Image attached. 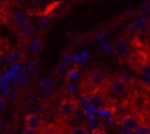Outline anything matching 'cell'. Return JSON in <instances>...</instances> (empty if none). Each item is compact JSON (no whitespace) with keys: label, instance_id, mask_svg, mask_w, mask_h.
I'll return each mask as SVG.
<instances>
[{"label":"cell","instance_id":"obj_16","mask_svg":"<svg viewBox=\"0 0 150 134\" xmlns=\"http://www.w3.org/2000/svg\"><path fill=\"white\" fill-rule=\"evenodd\" d=\"M3 97L5 99H15L16 97V90L15 89H5L3 90Z\"/></svg>","mask_w":150,"mask_h":134},{"label":"cell","instance_id":"obj_24","mask_svg":"<svg viewBox=\"0 0 150 134\" xmlns=\"http://www.w3.org/2000/svg\"><path fill=\"white\" fill-rule=\"evenodd\" d=\"M3 108H5V102H3V99H0V113H2Z\"/></svg>","mask_w":150,"mask_h":134},{"label":"cell","instance_id":"obj_21","mask_svg":"<svg viewBox=\"0 0 150 134\" xmlns=\"http://www.w3.org/2000/svg\"><path fill=\"white\" fill-rule=\"evenodd\" d=\"M149 6H150V0H146V2L141 5V8H140L141 12H147V11H149Z\"/></svg>","mask_w":150,"mask_h":134},{"label":"cell","instance_id":"obj_1","mask_svg":"<svg viewBox=\"0 0 150 134\" xmlns=\"http://www.w3.org/2000/svg\"><path fill=\"white\" fill-rule=\"evenodd\" d=\"M113 50L118 56H127L131 52V41L127 37H119L113 44Z\"/></svg>","mask_w":150,"mask_h":134},{"label":"cell","instance_id":"obj_13","mask_svg":"<svg viewBox=\"0 0 150 134\" xmlns=\"http://www.w3.org/2000/svg\"><path fill=\"white\" fill-rule=\"evenodd\" d=\"M27 84H28V80H27L25 77H16V78L13 80L15 89H22V87H25Z\"/></svg>","mask_w":150,"mask_h":134},{"label":"cell","instance_id":"obj_10","mask_svg":"<svg viewBox=\"0 0 150 134\" xmlns=\"http://www.w3.org/2000/svg\"><path fill=\"white\" fill-rule=\"evenodd\" d=\"M88 103H90L91 108L99 109V108L103 105V97H102V94H100V93H91V96L88 97Z\"/></svg>","mask_w":150,"mask_h":134},{"label":"cell","instance_id":"obj_26","mask_svg":"<svg viewBox=\"0 0 150 134\" xmlns=\"http://www.w3.org/2000/svg\"><path fill=\"white\" fill-rule=\"evenodd\" d=\"M33 2H37V3H40V2H44V0H33Z\"/></svg>","mask_w":150,"mask_h":134},{"label":"cell","instance_id":"obj_18","mask_svg":"<svg viewBox=\"0 0 150 134\" xmlns=\"http://www.w3.org/2000/svg\"><path fill=\"white\" fill-rule=\"evenodd\" d=\"M30 49H31V52H37V50L40 49V40H34V41L31 43Z\"/></svg>","mask_w":150,"mask_h":134},{"label":"cell","instance_id":"obj_4","mask_svg":"<svg viewBox=\"0 0 150 134\" xmlns=\"http://www.w3.org/2000/svg\"><path fill=\"white\" fill-rule=\"evenodd\" d=\"M87 81L93 86V87H100L105 83V74L100 69H93L88 72L87 75Z\"/></svg>","mask_w":150,"mask_h":134},{"label":"cell","instance_id":"obj_28","mask_svg":"<svg viewBox=\"0 0 150 134\" xmlns=\"http://www.w3.org/2000/svg\"><path fill=\"white\" fill-rule=\"evenodd\" d=\"M0 12H2V8H0Z\"/></svg>","mask_w":150,"mask_h":134},{"label":"cell","instance_id":"obj_5","mask_svg":"<svg viewBox=\"0 0 150 134\" xmlns=\"http://www.w3.org/2000/svg\"><path fill=\"white\" fill-rule=\"evenodd\" d=\"M138 124H140V122H138L137 116H134V115H125V116H122V118H121V125H122V128H124V130L132 131Z\"/></svg>","mask_w":150,"mask_h":134},{"label":"cell","instance_id":"obj_7","mask_svg":"<svg viewBox=\"0 0 150 134\" xmlns=\"http://www.w3.org/2000/svg\"><path fill=\"white\" fill-rule=\"evenodd\" d=\"M40 124H41V118H40L37 113H30V115L25 118V125H27L28 128L37 130V128L40 127Z\"/></svg>","mask_w":150,"mask_h":134},{"label":"cell","instance_id":"obj_27","mask_svg":"<svg viewBox=\"0 0 150 134\" xmlns=\"http://www.w3.org/2000/svg\"><path fill=\"white\" fill-rule=\"evenodd\" d=\"M122 134H131V133H125V131H122Z\"/></svg>","mask_w":150,"mask_h":134},{"label":"cell","instance_id":"obj_9","mask_svg":"<svg viewBox=\"0 0 150 134\" xmlns=\"http://www.w3.org/2000/svg\"><path fill=\"white\" fill-rule=\"evenodd\" d=\"M9 57H11V62H22V60L25 59V53H24V50H22V49L15 47V49H12V50H11Z\"/></svg>","mask_w":150,"mask_h":134},{"label":"cell","instance_id":"obj_8","mask_svg":"<svg viewBox=\"0 0 150 134\" xmlns=\"http://www.w3.org/2000/svg\"><path fill=\"white\" fill-rule=\"evenodd\" d=\"M12 22H13L15 25H18V27L24 25L25 22H28L27 13L22 12V11H15V12L12 13Z\"/></svg>","mask_w":150,"mask_h":134},{"label":"cell","instance_id":"obj_15","mask_svg":"<svg viewBox=\"0 0 150 134\" xmlns=\"http://www.w3.org/2000/svg\"><path fill=\"white\" fill-rule=\"evenodd\" d=\"M135 134H149L150 131H149V127L146 125V124H138L134 130H132Z\"/></svg>","mask_w":150,"mask_h":134},{"label":"cell","instance_id":"obj_25","mask_svg":"<svg viewBox=\"0 0 150 134\" xmlns=\"http://www.w3.org/2000/svg\"><path fill=\"white\" fill-rule=\"evenodd\" d=\"M3 130H5V124H3L2 121H0V133H2Z\"/></svg>","mask_w":150,"mask_h":134},{"label":"cell","instance_id":"obj_6","mask_svg":"<svg viewBox=\"0 0 150 134\" xmlns=\"http://www.w3.org/2000/svg\"><path fill=\"white\" fill-rule=\"evenodd\" d=\"M19 35L22 40H31L34 37V27L30 24V22H25L24 25L19 27Z\"/></svg>","mask_w":150,"mask_h":134},{"label":"cell","instance_id":"obj_19","mask_svg":"<svg viewBox=\"0 0 150 134\" xmlns=\"http://www.w3.org/2000/svg\"><path fill=\"white\" fill-rule=\"evenodd\" d=\"M37 65H38V62H31L28 65V72H34L37 69Z\"/></svg>","mask_w":150,"mask_h":134},{"label":"cell","instance_id":"obj_2","mask_svg":"<svg viewBox=\"0 0 150 134\" xmlns=\"http://www.w3.org/2000/svg\"><path fill=\"white\" fill-rule=\"evenodd\" d=\"M109 91L112 94H124L127 91V83L122 78H113L109 83Z\"/></svg>","mask_w":150,"mask_h":134},{"label":"cell","instance_id":"obj_22","mask_svg":"<svg viewBox=\"0 0 150 134\" xmlns=\"http://www.w3.org/2000/svg\"><path fill=\"white\" fill-rule=\"evenodd\" d=\"M41 97H50V91H49V90H44V91L41 93Z\"/></svg>","mask_w":150,"mask_h":134},{"label":"cell","instance_id":"obj_14","mask_svg":"<svg viewBox=\"0 0 150 134\" xmlns=\"http://www.w3.org/2000/svg\"><path fill=\"white\" fill-rule=\"evenodd\" d=\"M69 134H88V131L84 125H75V127L71 128Z\"/></svg>","mask_w":150,"mask_h":134},{"label":"cell","instance_id":"obj_17","mask_svg":"<svg viewBox=\"0 0 150 134\" xmlns=\"http://www.w3.org/2000/svg\"><path fill=\"white\" fill-rule=\"evenodd\" d=\"M11 63V57L9 53H0V65H9Z\"/></svg>","mask_w":150,"mask_h":134},{"label":"cell","instance_id":"obj_29","mask_svg":"<svg viewBox=\"0 0 150 134\" xmlns=\"http://www.w3.org/2000/svg\"><path fill=\"white\" fill-rule=\"evenodd\" d=\"M0 2H3V0H0Z\"/></svg>","mask_w":150,"mask_h":134},{"label":"cell","instance_id":"obj_20","mask_svg":"<svg viewBox=\"0 0 150 134\" xmlns=\"http://www.w3.org/2000/svg\"><path fill=\"white\" fill-rule=\"evenodd\" d=\"M22 134H38V133H37V130H34V128H28V127H25L24 131H22Z\"/></svg>","mask_w":150,"mask_h":134},{"label":"cell","instance_id":"obj_3","mask_svg":"<svg viewBox=\"0 0 150 134\" xmlns=\"http://www.w3.org/2000/svg\"><path fill=\"white\" fill-rule=\"evenodd\" d=\"M75 109H77V108H75V103H74V100H71V99H65V100H62L60 105H59V113H60V116H63V118L71 116Z\"/></svg>","mask_w":150,"mask_h":134},{"label":"cell","instance_id":"obj_11","mask_svg":"<svg viewBox=\"0 0 150 134\" xmlns=\"http://www.w3.org/2000/svg\"><path fill=\"white\" fill-rule=\"evenodd\" d=\"M147 25H149V22H147V18H146V16H140V18L134 19V22H132V28H135L137 31L146 30Z\"/></svg>","mask_w":150,"mask_h":134},{"label":"cell","instance_id":"obj_12","mask_svg":"<svg viewBox=\"0 0 150 134\" xmlns=\"http://www.w3.org/2000/svg\"><path fill=\"white\" fill-rule=\"evenodd\" d=\"M38 84H40L44 90H49V89H52V87H53L54 81H53V78H52V77H43V78H40Z\"/></svg>","mask_w":150,"mask_h":134},{"label":"cell","instance_id":"obj_23","mask_svg":"<svg viewBox=\"0 0 150 134\" xmlns=\"http://www.w3.org/2000/svg\"><path fill=\"white\" fill-rule=\"evenodd\" d=\"M63 69H65V65H63V63H59V65H57V71H59V72H62Z\"/></svg>","mask_w":150,"mask_h":134}]
</instances>
